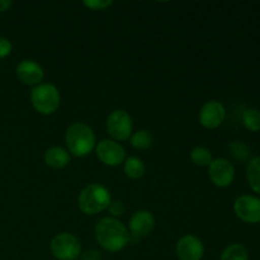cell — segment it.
Here are the masks:
<instances>
[{
  "mask_svg": "<svg viewBox=\"0 0 260 260\" xmlns=\"http://www.w3.org/2000/svg\"><path fill=\"white\" fill-rule=\"evenodd\" d=\"M95 239L102 249L108 253L123 250L129 241L128 229L119 220L103 217L95 226Z\"/></svg>",
  "mask_w": 260,
  "mask_h": 260,
  "instance_id": "6da1fadb",
  "label": "cell"
},
{
  "mask_svg": "<svg viewBox=\"0 0 260 260\" xmlns=\"http://www.w3.org/2000/svg\"><path fill=\"white\" fill-rule=\"evenodd\" d=\"M65 142L69 154L75 157H84L93 151L96 139L90 126L83 122H75L66 129Z\"/></svg>",
  "mask_w": 260,
  "mask_h": 260,
  "instance_id": "7a4b0ae2",
  "label": "cell"
},
{
  "mask_svg": "<svg viewBox=\"0 0 260 260\" xmlns=\"http://www.w3.org/2000/svg\"><path fill=\"white\" fill-rule=\"evenodd\" d=\"M112 202V196L104 185L93 183L83 188L78 197L79 208L85 215H96L108 210Z\"/></svg>",
  "mask_w": 260,
  "mask_h": 260,
  "instance_id": "3957f363",
  "label": "cell"
},
{
  "mask_svg": "<svg viewBox=\"0 0 260 260\" xmlns=\"http://www.w3.org/2000/svg\"><path fill=\"white\" fill-rule=\"evenodd\" d=\"M60 91L53 84H40L30 91V103L33 108L43 116H50L55 113L60 107Z\"/></svg>",
  "mask_w": 260,
  "mask_h": 260,
  "instance_id": "277c9868",
  "label": "cell"
},
{
  "mask_svg": "<svg viewBox=\"0 0 260 260\" xmlns=\"http://www.w3.org/2000/svg\"><path fill=\"white\" fill-rule=\"evenodd\" d=\"M50 250L57 260H76L81 255V244L73 234L61 233L51 240Z\"/></svg>",
  "mask_w": 260,
  "mask_h": 260,
  "instance_id": "5b68a950",
  "label": "cell"
},
{
  "mask_svg": "<svg viewBox=\"0 0 260 260\" xmlns=\"http://www.w3.org/2000/svg\"><path fill=\"white\" fill-rule=\"evenodd\" d=\"M107 132L114 141H126L132 136V118L124 109H114L106 121Z\"/></svg>",
  "mask_w": 260,
  "mask_h": 260,
  "instance_id": "8992f818",
  "label": "cell"
},
{
  "mask_svg": "<svg viewBox=\"0 0 260 260\" xmlns=\"http://www.w3.org/2000/svg\"><path fill=\"white\" fill-rule=\"evenodd\" d=\"M208 177L216 187L226 188L233 184L235 178V167L225 157L213 159L208 165Z\"/></svg>",
  "mask_w": 260,
  "mask_h": 260,
  "instance_id": "52a82bcc",
  "label": "cell"
},
{
  "mask_svg": "<svg viewBox=\"0 0 260 260\" xmlns=\"http://www.w3.org/2000/svg\"><path fill=\"white\" fill-rule=\"evenodd\" d=\"M234 211L241 221L246 223H260V198L256 196L243 194L236 198Z\"/></svg>",
  "mask_w": 260,
  "mask_h": 260,
  "instance_id": "ba28073f",
  "label": "cell"
},
{
  "mask_svg": "<svg viewBox=\"0 0 260 260\" xmlns=\"http://www.w3.org/2000/svg\"><path fill=\"white\" fill-rule=\"evenodd\" d=\"M98 159L107 167H118L126 160V150L114 140H102L95 146Z\"/></svg>",
  "mask_w": 260,
  "mask_h": 260,
  "instance_id": "9c48e42d",
  "label": "cell"
},
{
  "mask_svg": "<svg viewBox=\"0 0 260 260\" xmlns=\"http://www.w3.org/2000/svg\"><path fill=\"white\" fill-rule=\"evenodd\" d=\"M226 117V109L221 102L210 101L202 106L200 111V123L205 128L215 129L222 124Z\"/></svg>",
  "mask_w": 260,
  "mask_h": 260,
  "instance_id": "30bf717a",
  "label": "cell"
},
{
  "mask_svg": "<svg viewBox=\"0 0 260 260\" xmlns=\"http://www.w3.org/2000/svg\"><path fill=\"white\" fill-rule=\"evenodd\" d=\"M175 251L179 260H202L205 255V245L200 238L188 234L178 240Z\"/></svg>",
  "mask_w": 260,
  "mask_h": 260,
  "instance_id": "8fae6325",
  "label": "cell"
},
{
  "mask_svg": "<svg viewBox=\"0 0 260 260\" xmlns=\"http://www.w3.org/2000/svg\"><path fill=\"white\" fill-rule=\"evenodd\" d=\"M15 75H17L18 80L24 85L37 86L45 78V71H43L42 66L36 61L22 60L17 65Z\"/></svg>",
  "mask_w": 260,
  "mask_h": 260,
  "instance_id": "7c38bea8",
  "label": "cell"
},
{
  "mask_svg": "<svg viewBox=\"0 0 260 260\" xmlns=\"http://www.w3.org/2000/svg\"><path fill=\"white\" fill-rule=\"evenodd\" d=\"M155 228V217L150 211L139 210L129 218V231L136 238H145Z\"/></svg>",
  "mask_w": 260,
  "mask_h": 260,
  "instance_id": "4fadbf2b",
  "label": "cell"
},
{
  "mask_svg": "<svg viewBox=\"0 0 260 260\" xmlns=\"http://www.w3.org/2000/svg\"><path fill=\"white\" fill-rule=\"evenodd\" d=\"M43 159H45L46 165L52 169H62L70 162V154L63 147L52 146L46 150Z\"/></svg>",
  "mask_w": 260,
  "mask_h": 260,
  "instance_id": "5bb4252c",
  "label": "cell"
},
{
  "mask_svg": "<svg viewBox=\"0 0 260 260\" xmlns=\"http://www.w3.org/2000/svg\"><path fill=\"white\" fill-rule=\"evenodd\" d=\"M246 179L251 190L260 194V156H255L248 162Z\"/></svg>",
  "mask_w": 260,
  "mask_h": 260,
  "instance_id": "9a60e30c",
  "label": "cell"
},
{
  "mask_svg": "<svg viewBox=\"0 0 260 260\" xmlns=\"http://www.w3.org/2000/svg\"><path fill=\"white\" fill-rule=\"evenodd\" d=\"M124 173H126L127 177L129 179H140V178L144 177L145 174V168L144 161H142L140 157L136 156H129L124 160Z\"/></svg>",
  "mask_w": 260,
  "mask_h": 260,
  "instance_id": "2e32d148",
  "label": "cell"
},
{
  "mask_svg": "<svg viewBox=\"0 0 260 260\" xmlns=\"http://www.w3.org/2000/svg\"><path fill=\"white\" fill-rule=\"evenodd\" d=\"M220 260H249V251L243 244H230L223 249Z\"/></svg>",
  "mask_w": 260,
  "mask_h": 260,
  "instance_id": "e0dca14e",
  "label": "cell"
},
{
  "mask_svg": "<svg viewBox=\"0 0 260 260\" xmlns=\"http://www.w3.org/2000/svg\"><path fill=\"white\" fill-rule=\"evenodd\" d=\"M129 142L136 150H147L152 146L154 139L147 129H139L129 137Z\"/></svg>",
  "mask_w": 260,
  "mask_h": 260,
  "instance_id": "ac0fdd59",
  "label": "cell"
},
{
  "mask_svg": "<svg viewBox=\"0 0 260 260\" xmlns=\"http://www.w3.org/2000/svg\"><path fill=\"white\" fill-rule=\"evenodd\" d=\"M241 121L246 129L250 132L260 131V111L255 108H248L243 112Z\"/></svg>",
  "mask_w": 260,
  "mask_h": 260,
  "instance_id": "d6986e66",
  "label": "cell"
},
{
  "mask_svg": "<svg viewBox=\"0 0 260 260\" xmlns=\"http://www.w3.org/2000/svg\"><path fill=\"white\" fill-rule=\"evenodd\" d=\"M190 159L198 167H208L212 162V152L205 146H197L190 151Z\"/></svg>",
  "mask_w": 260,
  "mask_h": 260,
  "instance_id": "ffe728a7",
  "label": "cell"
},
{
  "mask_svg": "<svg viewBox=\"0 0 260 260\" xmlns=\"http://www.w3.org/2000/svg\"><path fill=\"white\" fill-rule=\"evenodd\" d=\"M229 149H230V154L239 161H245L250 156V149L241 141L231 142Z\"/></svg>",
  "mask_w": 260,
  "mask_h": 260,
  "instance_id": "44dd1931",
  "label": "cell"
},
{
  "mask_svg": "<svg viewBox=\"0 0 260 260\" xmlns=\"http://www.w3.org/2000/svg\"><path fill=\"white\" fill-rule=\"evenodd\" d=\"M83 4L84 7H86L88 9L95 10L96 12V10H104L107 9V8H109L113 4V2H112V0H85Z\"/></svg>",
  "mask_w": 260,
  "mask_h": 260,
  "instance_id": "7402d4cb",
  "label": "cell"
},
{
  "mask_svg": "<svg viewBox=\"0 0 260 260\" xmlns=\"http://www.w3.org/2000/svg\"><path fill=\"white\" fill-rule=\"evenodd\" d=\"M109 213L114 217H119V216H123L126 212V207H124L123 203L121 201H112L111 205L108 207Z\"/></svg>",
  "mask_w": 260,
  "mask_h": 260,
  "instance_id": "603a6c76",
  "label": "cell"
},
{
  "mask_svg": "<svg viewBox=\"0 0 260 260\" xmlns=\"http://www.w3.org/2000/svg\"><path fill=\"white\" fill-rule=\"evenodd\" d=\"M13 50V45L8 38L0 37V58H4L10 55Z\"/></svg>",
  "mask_w": 260,
  "mask_h": 260,
  "instance_id": "cb8c5ba5",
  "label": "cell"
},
{
  "mask_svg": "<svg viewBox=\"0 0 260 260\" xmlns=\"http://www.w3.org/2000/svg\"><path fill=\"white\" fill-rule=\"evenodd\" d=\"M81 260H103L102 258V254L99 253L95 249H89V250L84 251L80 255Z\"/></svg>",
  "mask_w": 260,
  "mask_h": 260,
  "instance_id": "d4e9b609",
  "label": "cell"
},
{
  "mask_svg": "<svg viewBox=\"0 0 260 260\" xmlns=\"http://www.w3.org/2000/svg\"><path fill=\"white\" fill-rule=\"evenodd\" d=\"M12 5V0H0V13H4L7 12V10H9Z\"/></svg>",
  "mask_w": 260,
  "mask_h": 260,
  "instance_id": "484cf974",
  "label": "cell"
}]
</instances>
